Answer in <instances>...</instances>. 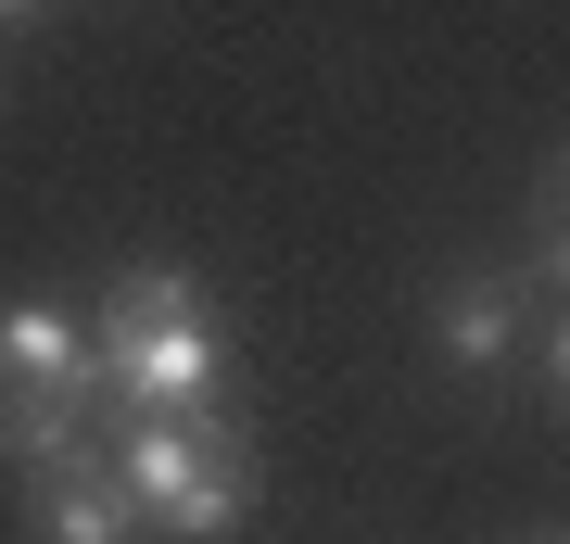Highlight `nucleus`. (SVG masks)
I'll return each instance as SVG.
<instances>
[{
  "label": "nucleus",
  "instance_id": "9",
  "mask_svg": "<svg viewBox=\"0 0 570 544\" xmlns=\"http://www.w3.org/2000/svg\"><path fill=\"white\" fill-rule=\"evenodd\" d=\"M546 544H570V520H558V532H546Z\"/></svg>",
  "mask_w": 570,
  "mask_h": 544
},
{
  "label": "nucleus",
  "instance_id": "7",
  "mask_svg": "<svg viewBox=\"0 0 570 544\" xmlns=\"http://www.w3.org/2000/svg\"><path fill=\"white\" fill-rule=\"evenodd\" d=\"M532 355H546V380L570 393V304H558V329H546V343H532Z\"/></svg>",
  "mask_w": 570,
  "mask_h": 544
},
{
  "label": "nucleus",
  "instance_id": "4",
  "mask_svg": "<svg viewBox=\"0 0 570 544\" xmlns=\"http://www.w3.org/2000/svg\"><path fill=\"white\" fill-rule=\"evenodd\" d=\"M431 343H444V367L494 380L508 355H532V279H520V266H482V279H456L444 304H431Z\"/></svg>",
  "mask_w": 570,
  "mask_h": 544
},
{
  "label": "nucleus",
  "instance_id": "2",
  "mask_svg": "<svg viewBox=\"0 0 570 544\" xmlns=\"http://www.w3.org/2000/svg\"><path fill=\"white\" fill-rule=\"evenodd\" d=\"M254 494H266L254 431L228 418V405H204L190 444H178V482H165V506H153V544H228V532L254 520Z\"/></svg>",
  "mask_w": 570,
  "mask_h": 544
},
{
  "label": "nucleus",
  "instance_id": "3",
  "mask_svg": "<svg viewBox=\"0 0 570 544\" xmlns=\"http://www.w3.org/2000/svg\"><path fill=\"white\" fill-rule=\"evenodd\" d=\"M26 532H39V544H153L140 494L115 482V456H102V444H77V456H39V468H26Z\"/></svg>",
  "mask_w": 570,
  "mask_h": 544
},
{
  "label": "nucleus",
  "instance_id": "1",
  "mask_svg": "<svg viewBox=\"0 0 570 544\" xmlns=\"http://www.w3.org/2000/svg\"><path fill=\"white\" fill-rule=\"evenodd\" d=\"M89 343H102L115 418H178V405H216V380H228V329H216L204 279H178V266H127L89 317Z\"/></svg>",
  "mask_w": 570,
  "mask_h": 544
},
{
  "label": "nucleus",
  "instance_id": "6",
  "mask_svg": "<svg viewBox=\"0 0 570 544\" xmlns=\"http://www.w3.org/2000/svg\"><path fill=\"white\" fill-rule=\"evenodd\" d=\"M532 291H570V152L546 165V190H532Z\"/></svg>",
  "mask_w": 570,
  "mask_h": 544
},
{
  "label": "nucleus",
  "instance_id": "8",
  "mask_svg": "<svg viewBox=\"0 0 570 544\" xmlns=\"http://www.w3.org/2000/svg\"><path fill=\"white\" fill-rule=\"evenodd\" d=\"M26 13H51V0H0V26H26Z\"/></svg>",
  "mask_w": 570,
  "mask_h": 544
},
{
  "label": "nucleus",
  "instance_id": "5",
  "mask_svg": "<svg viewBox=\"0 0 570 544\" xmlns=\"http://www.w3.org/2000/svg\"><path fill=\"white\" fill-rule=\"evenodd\" d=\"M89 418H102L89 393H63V380H39V367H13V355H0V456H13V468L77 456V444H89Z\"/></svg>",
  "mask_w": 570,
  "mask_h": 544
}]
</instances>
